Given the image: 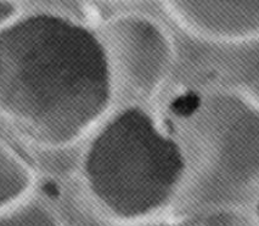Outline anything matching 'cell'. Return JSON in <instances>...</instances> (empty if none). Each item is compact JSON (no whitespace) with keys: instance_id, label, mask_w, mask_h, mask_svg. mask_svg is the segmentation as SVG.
Returning a JSON list of instances; mask_svg holds the SVG:
<instances>
[{"instance_id":"cell-1","label":"cell","mask_w":259,"mask_h":226,"mask_svg":"<svg viewBox=\"0 0 259 226\" xmlns=\"http://www.w3.org/2000/svg\"><path fill=\"white\" fill-rule=\"evenodd\" d=\"M111 79L105 47L71 21L38 15L0 33V113L37 144L82 137L110 105Z\"/></svg>"},{"instance_id":"cell-2","label":"cell","mask_w":259,"mask_h":226,"mask_svg":"<svg viewBox=\"0 0 259 226\" xmlns=\"http://www.w3.org/2000/svg\"><path fill=\"white\" fill-rule=\"evenodd\" d=\"M185 171L182 147L137 107L111 120L89 147L83 167L94 200L126 224L164 209L179 191Z\"/></svg>"},{"instance_id":"cell-3","label":"cell","mask_w":259,"mask_h":226,"mask_svg":"<svg viewBox=\"0 0 259 226\" xmlns=\"http://www.w3.org/2000/svg\"><path fill=\"white\" fill-rule=\"evenodd\" d=\"M190 140L210 179L233 189L259 182V106L245 95L219 92L190 113Z\"/></svg>"},{"instance_id":"cell-4","label":"cell","mask_w":259,"mask_h":226,"mask_svg":"<svg viewBox=\"0 0 259 226\" xmlns=\"http://www.w3.org/2000/svg\"><path fill=\"white\" fill-rule=\"evenodd\" d=\"M106 50L111 68L122 82L139 94H152L169 73L171 45L151 21L139 16L120 17L106 31Z\"/></svg>"},{"instance_id":"cell-5","label":"cell","mask_w":259,"mask_h":226,"mask_svg":"<svg viewBox=\"0 0 259 226\" xmlns=\"http://www.w3.org/2000/svg\"><path fill=\"white\" fill-rule=\"evenodd\" d=\"M189 31L215 41L236 43L259 37V0H165Z\"/></svg>"},{"instance_id":"cell-6","label":"cell","mask_w":259,"mask_h":226,"mask_svg":"<svg viewBox=\"0 0 259 226\" xmlns=\"http://www.w3.org/2000/svg\"><path fill=\"white\" fill-rule=\"evenodd\" d=\"M33 174L25 162L0 143V212L28 191Z\"/></svg>"},{"instance_id":"cell-7","label":"cell","mask_w":259,"mask_h":226,"mask_svg":"<svg viewBox=\"0 0 259 226\" xmlns=\"http://www.w3.org/2000/svg\"><path fill=\"white\" fill-rule=\"evenodd\" d=\"M0 226H61L56 214L39 203L0 212Z\"/></svg>"},{"instance_id":"cell-8","label":"cell","mask_w":259,"mask_h":226,"mask_svg":"<svg viewBox=\"0 0 259 226\" xmlns=\"http://www.w3.org/2000/svg\"><path fill=\"white\" fill-rule=\"evenodd\" d=\"M200 226H259V224L240 210L223 209L209 214Z\"/></svg>"},{"instance_id":"cell-9","label":"cell","mask_w":259,"mask_h":226,"mask_svg":"<svg viewBox=\"0 0 259 226\" xmlns=\"http://www.w3.org/2000/svg\"><path fill=\"white\" fill-rule=\"evenodd\" d=\"M13 11H14L13 5H10L9 3L4 2V0H0V22L7 20L8 17L13 14Z\"/></svg>"},{"instance_id":"cell-10","label":"cell","mask_w":259,"mask_h":226,"mask_svg":"<svg viewBox=\"0 0 259 226\" xmlns=\"http://www.w3.org/2000/svg\"><path fill=\"white\" fill-rule=\"evenodd\" d=\"M129 226H184L182 224H177V222H169V221H158V222H134V224H128Z\"/></svg>"},{"instance_id":"cell-11","label":"cell","mask_w":259,"mask_h":226,"mask_svg":"<svg viewBox=\"0 0 259 226\" xmlns=\"http://www.w3.org/2000/svg\"><path fill=\"white\" fill-rule=\"evenodd\" d=\"M258 220H259V204H258Z\"/></svg>"}]
</instances>
